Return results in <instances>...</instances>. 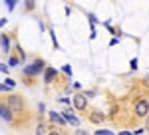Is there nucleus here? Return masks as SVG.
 I'll list each match as a JSON object with an SVG mask.
<instances>
[{
  "label": "nucleus",
  "instance_id": "1",
  "mask_svg": "<svg viewBox=\"0 0 149 135\" xmlns=\"http://www.w3.org/2000/svg\"><path fill=\"white\" fill-rule=\"evenodd\" d=\"M6 103H8V107H10V111L14 113L16 119L28 117V115H30L28 101H26V97L20 95V93H8V95H6ZM14 125H16V121H14Z\"/></svg>",
  "mask_w": 149,
  "mask_h": 135
},
{
  "label": "nucleus",
  "instance_id": "2",
  "mask_svg": "<svg viewBox=\"0 0 149 135\" xmlns=\"http://www.w3.org/2000/svg\"><path fill=\"white\" fill-rule=\"evenodd\" d=\"M46 62L42 60V58H36V60H32L28 66L22 70V74L24 76H28V78H36L38 74H42V72H46Z\"/></svg>",
  "mask_w": 149,
  "mask_h": 135
},
{
  "label": "nucleus",
  "instance_id": "3",
  "mask_svg": "<svg viewBox=\"0 0 149 135\" xmlns=\"http://www.w3.org/2000/svg\"><path fill=\"white\" fill-rule=\"evenodd\" d=\"M133 115L135 119H143V121L149 117V101L145 97H137L133 101Z\"/></svg>",
  "mask_w": 149,
  "mask_h": 135
},
{
  "label": "nucleus",
  "instance_id": "4",
  "mask_svg": "<svg viewBox=\"0 0 149 135\" xmlns=\"http://www.w3.org/2000/svg\"><path fill=\"white\" fill-rule=\"evenodd\" d=\"M74 109L80 113H86L88 109H90V101H88V95L86 93H76L74 95Z\"/></svg>",
  "mask_w": 149,
  "mask_h": 135
},
{
  "label": "nucleus",
  "instance_id": "5",
  "mask_svg": "<svg viewBox=\"0 0 149 135\" xmlns=\"http://www.w3.org/2000/svg\"><path fill=\"white\" fill-rule=\"evenodd\" d=\"M0 119H4L6 123H10V125H14V121H16L14 113L10 111V107H8V103H6V97L0 100Z\"/></svg>",
  "mask_w": 149,
  "mask_h": 135
},
{
  "label": "nucleus",
  "instance_id": "6",
  "mask_svg": "<svg viewBox=\"0 0 149 135\" xmlns=\"http://www.w3.org/2000/svg\"><path fill=\"white\" fill-rule=\"evenodd\" d=\"M0 52L6 54V56L12 52V42H10V36L8 34H2L0 36Z\"/></svg>",
  "mask_w": 149,
  "mask_h": 135
},
{
  "label": "nucleus",
  "instance_id": "7",
  "mask_svg": "<svg viewBox=\"0 0 149 135\" xmlns=\"http://www.w3.org/2000/svg\"><path fill=\"white\" fill-rule=\"evenodd\" d=\"M62 117L66 119V123L74 125V127H78V125H80V117H76V115H74V109H70V107L62 111Z\"/></svg>",
  "mask_w": 149,
  "mask_h": 135
},
{
  "label": "nucleus",
  "instance_id": "8",
  "mask_svg": "<svg viewBox=\"0 0 149 135\" xmlns=\"http://www.w3.org/2000/svg\"><path fill=\"white\" fill-rule=\"evenodd\" d=\"M86 115H88V119H90L92 123H102L103 119H105V115H103L100 109H88Z\"/></svg>",
  "mask_w": 149,
  "mask_h": 135
},
{
  "label": "nucleus",
  "instance_id": "9",
  "mask_svg": "<svg viewBox=\"0 0 149 135\" xmlns=\"http://www.w3.org/2000/svg\"><path fill=\"white\" fill-rule=\"evenodd\" d=\"M50 131H52V127H50V123L48 121H44V119H40L38 121V125H36V135H50Z\"/></svg>",
  "mask_w": 149,
  "mask_h": 135
},
{
  "label": "nucleus",
  "instance_id": "10",
  "mask_svg": "<svg viewBox=\"0 0 149 135\" xmlns=\"http://www.w3.org/2000/svg\"><path fill=\"white\" fill-rule=\"evenodd\" d=\"M48 119H50V123H56V125H64L66 123V119L62 117V113H58V111H50L48 113Z\"/></svg>",
  "mask_w": 149,
  "mask_h": 135
},
{
  "label": "nucleus",
  "instance_id": "11",
  "mask_svg": "<svg viewBox=\"0 0 149 135\" xmlns=\"http://www.w3.org/2000/svg\"><path fill=\"white\" fill-rule=\"evenodd\" d=\"M56 76H58V72L52 66H48L46 72H44V81H46V84H52V81L56 79Z\"/></svg>",
  "mask_w": 149,
  "mask_h": 135
},
{
  "label": "nucleus",
  "instance_id": "12",
  "mask_svg": "<svg viewBox=\"0 0 149 135\" xmlns=\"http://www.w3.org/2000/svg\"><path fill=\"white\" fill-rule=\"evenodd\" d=\"M8 64H10V66H18V64H20V58L18 56H10L8 58Z\"/></svg>",
  "mask_w": 149,
  "mask_h": 135
},
{
  "label": "nucleus",
  "instance_id": "13",
  "mask_svg": "<svg viewBox=\"0 0 149 135\" xmlns=\"http://www.w3.org/2000/svg\"><path fill=\"white\" fill-rule=\"evenodd\" d=\"M4 86H6V88H10V90H12V88L16 86V81H14L12 78H6V79H4Z\"/></svg>",
  "mask_w": 149,
  "mask_h": 135
},
{
  "label": "nucleus",
  "instance_id": "14",
  "mask_svg": "<svg viewBox=\"0 0 149 135\" xmlns=\"http://www.w3.org/2000/svg\"><path fill=\"white\" fill-rule=\"evenodd\" d=\"M95 135H115V133L107 131V129H97V131H95Z\"/></svg>",
  "mask_w": 149,
  "mask_h": 135
},
{
  "label": "nucleus",
  "instance_id": "15",
  "mask_svg": "<svg viewBox=\"0 0 149 135\" xmlns=\"http://www.w3.org/2000/svg\"><path fill=\"white\" fill-rule=\"evenodd\" d=\"M50 135H64L62 131H60V127H54L52 131H50Z\"/></svg>",
  "mask_w": 149,
  "mask_h": 135
},
{
  "label": "nucleus",
  "instance_id": "16",
  "mask_svg": "<svg viewBox=\"0 0 149 135\" xmlns=\"http://www.w3.org/2000/svg\"><path fill=\"white\" fill-rule=\"evenodd\" d=\"M0 72H2V74H8V66H6V64H0Z\"/></svg>",
  "mask_w": 149,
  "mask_h": 135
},
{
  "label": "nucleus",
  "instance_id": "17",
  "mask_svg": "<svg viewBox=\"0 0 149 135\" xmlns=\"http://www.w3.org/2000/svg\"><path fill=\"white\" fill-rule=\"evenodd\" d=\"M14 6H16V0H8V10H14Z\"/></svg>",
  "mask_w": 149,
  "mask_h": 135
},
{
  "label": "nucleus",
  "instance_id": "18",
  "mask_svg": "<svg viewBox=\"0 0 149 135\" xmlns=\"http://www.w3.org/2000/svg\"><path fill=\"white\" fill-rule=\"evenodd\" d=\"M2 91H6V93H10V88H6L4 84H0V93H2Z\"/></svg>",
  "mask_w": 149,
  "mask_h": 135
},
{
  "label": "nucleus",
  "instance_id": "19",
  "mask_svg": "<svg viewBox=\"0 0 149 135\" xmlns=\"http://www.w3.org/2000/svg\"><path fill=\"white\" fill-rule=\"evenodd\" d=\"M129 66H131V70H135V68H137V60H135V58H133V60H131V62H129Z\"/></svg>",
  "mask_w": 149,
  "mask_h": 135
},
{
  "label": "nucleus",
  "instance_id": "20",
  "mask_svg": "<svg viewBox=\"0 0 149 135\" xmlns=\"http://www.w3.org/2000/svg\"><path fill=\"white\" fill-rule=\"evenodd\" d=\"M64 72H66L68 76H72V68H70V66H64Z\"/></svg>",
  "mask_w": 149,
  "mask_h": 135
},
{
  "label": "nucleus",
  "instance_id": "21",
  "mask_svg": "<svg viewBox=\"0 0 149 135\" xmlns=\"http://www.w3.org/2000/svg\"><path fill=\"white\" fill-rule=\"evenodd\" d=\"M6 22H8V18H2V20H0V28H2V26H6Z\"/></svg>",
  "mask_w": 149,
  "mask_h": 135
},
{
  "label": "nucleus",
  "instance_id": "22",
  "mask_svg": "<svg viewBox=\"0 0 149 135\" xmlns=\"http://www.w3.org/2000/svg\"><path fill=\"white\" fill-rule=\"evenodd\" d=\"M143 129H145V131H149V117L145 119V127H143Z\"/></svg>",
  "mask_w": 149,
  "mask_h": 135
},
{
  "label": "nucleus",
  "instance_id": "23",
  "mask_svg": "<svg viewBox=\"0 0 149 135\" xmlns=\"http://www.w3.org/2000/svg\"><path fill=\"white\" fill-rule=\"evenodd\" d=\"M119 135H133V133H131V131H121Z\"/></svg>",
  "mask_w": 149,
  "mask_h": 135
}]
</instances>
